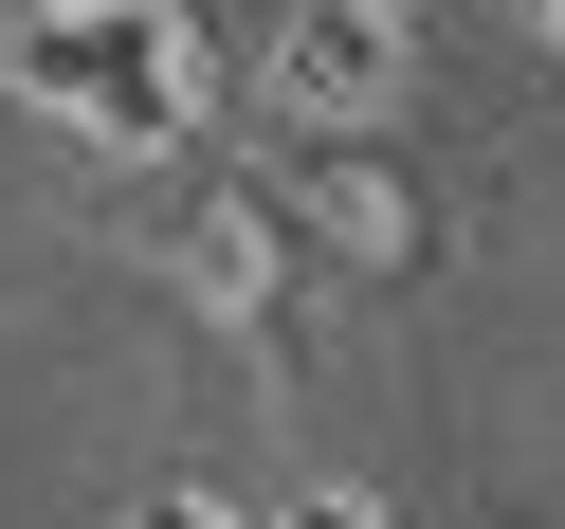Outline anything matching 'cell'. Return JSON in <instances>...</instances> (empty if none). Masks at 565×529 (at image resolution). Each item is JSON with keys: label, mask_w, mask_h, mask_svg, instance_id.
<instances>
[{"label": "cell", "mask_w": 565, "mask_h": 529, "mask_svg": "<svg viewBox=\"0 0 565 529\" xmlns=\"http://www.w3.org/2000/svg\"><path fill=\"white\" fill-rule=\"evenodd\" d=\"M19 92H55L92 147H183V110H201L183 0H38L19 19Z\"/></svg>", "instance_id": "cell-1"}, {"label": "cell", "mask_w": 565, "mask_h": 529, "mask_svg": "<svg viewBox=\"0 0 565 529\" xmlns=\"http://www.w3.org/2000/svg\"><path fill=\"white\" fill-rule=\"evenodd\" d=\"M383 92H402V19L310 0V19H292V110H383Z\"/></svg>", "instance_id": "cell-2"}, {"label": "cell", "mask_w": 565, "mask_h": 529, "mask_svg": "<svg viewBox=\"0 0 565 529\" xmlns=\"http://www.w3.org/2000/svg\"><path fill=\"white\" fill-rule=\"evenodd\" d=\"M183 274H201V310H256V293H274V237H256V220H201Z\"/></svg>", "instance_id": "cell-3"}, {"label": "cell", "mask_w": 565, "mask_h": 529, "mask_svg": "<svg viewBox=\"0 0 565 529\" xmlns=\"http://www.w3.org/2000/svg\"><path fill=\"white\" fill-rule=\"evenodd\" d=\"M274 529H383V511H365V493H292Z\"/></svg>", "instance_id": "cell-4"}, {"label": "cell", "mask_w": 565, "mask_h": 529, "mask_svg": "<svg viewBox=\"0 0 565 529\" xmlns=\"http://www.w3.org/2000/svg\"><path fill=\"white\" fill-rule=\"evenodd\" d=\"M128 529H237V511H220V493H147Z\"/></svg>", "instance_id": "cell-5"}, {"label": "cell", "mask_w": 565, "mask_h": 529, "mask_svg": "<svg viewBox=\"0 0 565 529\" xmlns=\"http://www.w3.org/2000/svg\"><path fill=\"white\" fill-rule=\"evenodd\" d=\"M365 19H419V0H365Z\"/></svg>", "instance_id": "cell-6"}, {"label": "cell", "mask_w": 565, "mask_h": 529, "mask_svg": "<svg viewBox=\"0 0 565 529\" xmlns=\"http://www.w3.org/2000/svg\"><path fill=\"white\" fill-rule=\"evenodd\" d=\"M547 55H565V0H547Z\"/></svg>", "instance_id": "cell-7"}]
</instances>
